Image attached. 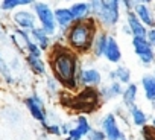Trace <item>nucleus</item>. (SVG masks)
Here are the masks:
<instances>
[{"instance_id":"obj_3","label":"nucleus","mask_w":155,"mask_h":140,"mask_svg":"<svg viewBox=\"0 0 155 140\" xmlns=\"http://www.w3.org/2000/svg\"><path fill=\"white\" fill-rule=\"evenodd\" d=\"M91 17L104 31L114 29L120 23L122 3L119 0H93L90 2Z\"/></svg>"},{"instance_id":"obj_8","label":"nucleus","mask_w":155,"mask_h":140,"mask_svg":"<svg viewBox=\"0 0 155 140\" xmlns=\"http://www.w3.org/2000/svg\"><path fill=\"white\" fill-rule=\"evenodd\" d=\"M99 128L104 131L107 140H120L122 137L126 135L125 131L119 125L117 116L113 111H110V113L102 116V119L99 120Z\"/></svg>"},{"instance_id":"obj_6","label":"nucleus","mask_w":155,"mask_h":140,"mask_svg":"<svg viewBox=\"0 0 155 140\" xmlns=\"http://www.w3.org/2000/svg\"><path fill=\"white\" fill-rule=\"evenodd\" d=\"M131 44H132L134 53L137 55L138 61H140L144 67L155 65V49L150 47V44L146 41V38L132 37V38H131Z\"/></svg>"},{"instance_id":"obj_24","label":"nucleus","mask_w":155,"mask_h":140,"mask_svg":"<svg viewBox=\"0 0 155 140\" xmlns=\"http://www.w3.org/2000/svg\"><path fill=\"white\" fill-rule=\"evenodd\" d=\"M34 3V0H3V2H0V11L3 12H11L20 6H31Z\"/></svg>"},{"instance_id":"obj_29","label":"nucleus","mask_w":155,"mask_h":140,"mask_svg":"<svg viewBox=\"0 0 155 140\" xmlns=\"http://www.w3.org/2000/svg\"><path fill=\"white\" fill-rule=\"evenodd\" d=\"M140 135L141 140H155V128L147 123L146 126L140 128Z\"/></svg>"},{"instance_id":"obj_22","label":"nucleus","mask_w":155,"mask_h":140,"mask_svg":"<svg viewBox=\"0 0 155 140\" xmlns=\"http://www.w3.org/2000/svg\"><path fill=\"white\" fill-rule=\"evenodd\" d=\"M70 11H71L74 22H82V20H87L91 17L90 2H74L70 5Z\"/></svg>"},{"instance_id":"obj_38","label":"nucleus","mask_w":155,"mask_h":140,"mask_svg":"<svg viewBox=\"0 0 155 140\" xmlns=\"http://www.w3.org/2000/svg\"><path fill=\"white\" fill-rule=\"evenodd\" d=\"M120 140H129V138H128V137H126V135H125V137H122V138H120Z\"/></svg>"},{"instance_id":"obj_25","label":"nucleus","mask_w":155,"mask_h":140,"mask_svg":"<svg viewBox=\"0 0 155 140\" xmlns=\"http://www.w3.org/2000/svg\"><path fill=\"white\" fill-rule=\"evenodd\" d=\"M114 73H116V81H119L122 85H128V84H131L132 82V73H131V68H128L126 65H122V64H119V65H116V68H114Z\"/></svg>"},{"instance_id":"obj_10","label":"nucleus","mask_w":155,"mask_h":140,"mask_svg":"<svg viewBox=\"0 0 155 140\" xmlns=\"http://www.w3.org/2000/svg\"><path fill=\"white\" fill-rule=\"evenodd\" d=\"M12 23L15 25V28L28 31V32H31L32 29H35L38 26L37 17L32 9H17L12 14Z\"/></svg>"},{"instance_id":"obj_41","label":"nucleus","mask_w":155,"mask_h":140,"mask_svg":"<svg viewBox=\"0 0 155 140\" xmlns=\"http://www.w3.org/2000/svg\"><path fill=\"white\" fill-rule=\"evenodd\" d=\"M153 11H155V3H153Z\"/></svg>"},{"instance_id":"obj_31","label":"nucleus","mask_w":155,"mask_h":140,"mask_svg":"<svg viewBox=\"0 0 155 140\" xmlns=\"http://www.w3.org/2000/svg\"><path fill=\"white\" fill-rule=\"evenodd\" d=\"M87 140H107V137H105V134L101 128H93L91 132L88 134Z\"/></svg>"},{"instance_id":"obj_35","label":"nucleus","mask_w":155,"mask_h":140,"mask_svg":"<svg viewBox=\"0 0 155 140\" xmlns=\"http://www.w3.org/2000/svg\"><path fill=\"white\" fill-rule=\"evenodd\" d=\"M122 32H123L125 35H129V37L132 38V35H131V31H129V28H128V25H126V23H123V25H122Z\"/></svg>"},{"instance_id":"obj_7","label":"nucleus","mask_w":155,"mask_h":140,"mask_svg":"<svg viewBox=\"0 0 155 140\" xmlns=\"http://www.w3.org/2000/svg\"><path fill=\"white\" fill-rule=\"evenodd\" d=\"M23 104L28 108L29 114L37 122H40L41 125L47 123V110H46V105H44V99L37 92H34L32 95L26 96L25 101H23Z\"/></svg>"},{"instance_id":"obj_33","label":"nucleus","mask_w":155,"mask_h":140,"mask_svg":"<svg viewBox=\"0 0 155 140\" xmlns=\"http://www.w3.org/2000/svg\"><path fill=\"white\" fill-rule=\"evenodd\" d=\"M120 3H122V6H125V11L129 12V11H134V6L137 5V0H123Z\"/></svg>"},{"instance_id":"obj_5","label":"nucleus","mask_w":155,"mask_h":140,"mask_svg":"<svg viewBox=\"0 0 155 140\" xmlns=\"http://www.w3.org/2000/svg\"><path fill=\"white\" fill-rule=\"evenodd\" d=\"M31 9L34 11V14L37 17L38 26L43 31H46L47 35L53 37L58 32V26H56V22H55L53 8L49 3H46V2H34L31 5Z\"/></svg>"},{"instance_id":"obj_27","label":"nucleus","mask_w":155,"mask_h":140,"mask_svg":"<svg viewBox=\"0 0 155 140\" xmlns=\"http://www.w3.org/2000/svg\"><path fill=\"white\" fill-rule=\"evenodd\" d=\"M59 88H61V84L52 76V75H47L46 76V90L49 95H58L59 93Z\"/></svg>"},{"instance_id":"obj_11","label":"nucleus","mask_w":155,"mask_h":140,"mask_svg":"<svg viewBox=\"0 0 155 140\" xmlns=\"http://www.w3.org/2000/svg\"><path fill=\"white\" fill-rule=\"evenodd\" d=\"M134 14L147 29L155 28V11L153 8H150L149 0H137V5L134 6Z\"/></svg>"},{"instance_id":"obj_32","label":"nucleus","mask_w":155,"mask_h":140,"mask_svg":"<svg viewBox=\"0 0 155 140\" xmlns=\"http://www.w3.org/2000/svg\"><path fill=\"white\" fill-rule=\"evenodd\" d=\"M146 41L150 44V47H153V49H155V28L147 29V34H146Z\"/></svg>"},{"instance_id":"obj_26","label":"nucleus","mask_w":155,"mask_h":140,"mask_svg":"<svg viewBox=\"0 0 155 140\" xmlns=\"http://www.w3.org/2000/svg\"><path fill=\"white\" fill-rule=\"evenodd\" d=\"M0 76H3V79L6 81V84H14V76L11 73V67L2 58H0Z\"/></svg>"},{"instance_id":"obj_14","label":"nucleus","mask_w":155,"mask_h":140,"mask_svg":"<svg viewBox=\"0 0 155 140\" xmlns=\"http://www.w3.org/2000/svg\"><path fill=\"white\" fill-rule=\"evenodd\" d=\"M53 14H55V22H56V26H58V31L65 34L68 31V28L74 23V18L71 15V11H70V6H59V8H55L53 9Z\"/></svg>"},{"instance_id":"obj_16","label":"nucleus","mask_w":155,"mask_h":140,"mask_svg":"<svg viewBox=\"0 0 155 140\" xmlns=\"http://www.w3.org/2000/svg\"><path fill=\"white\" fill-rule=\"evenodd\" d=\"M25 61L28 67L31 68V72L37 76H47L49 75V65L44 61L43 56H34V55H25Z\"/></svg>"},{"instance_id":"obj_34","label":"nucleus","mask_w":155,"mask_h":140,"mask_svg":"<svg viewBox=\"0 0 155 140\" xmlns=\"http://www.w3.org/2000/svg\"><path fill=\"white\" fill-rule=\"evenodd\" d=\"M71 128H73V120H71V122H64V123H61V132H62V135L67 137Z\"/></svg>"},{"instance_id":"obj_2","label":"nucleus","mask_w":155,"mask_h":140,"mask_svg":"<svg viewBox=\"0 0 155 140\" xmlns=\"http://www.w3.org/2000/svg\"><path fill=\"white\" fill-rule=\"evenodd\" d=\"M99 29L101 28L93 17L82 20V22H74L65 32L67 47H70L78 55L91 53L93 41H94V37L99 32Z\"/></svg>"},{"instance_id":"obj_12","label":"nucleus","mask_w":155,"mask_h":140,"mask_svg":"<svg viewBox=\"0 0 155 140\" xmlns=\"http://www.w3.org/2000/svg\"><path fill=\"white\" fill-rule=\"evenodd\" d=\"M91 129H93V126H91L88 117L84 116V114H79L78 117H74L73 128L70 129V132H68L67 137L71 138V140H82V138H87L88 137V134L91 132Z\"/></svg>"},{"instance_id":"obj_1","label":"nucleus","mask_w":155,"mask_h":140,"mask_svg":"<svg viewBox=\"0 0 155 140\" xmlns=\"http://www.w3.org/2000/svg\"><path fill=\"white\" fill-rule=\"evenodd\" d=\"M47 53V65L52 72V76L61 84V87L67 92L79 90L78 70L82 65L81 55H78L70 47H67V44H53Z\"/></svg>"},{"instance_id":"obj_15","label":"nucleus","mask_w":155,"mask_h":140,"mask_svg":"<svg viewBox=\"0 0 155 140\" xmlns=\"http://www.w3.org/2000/svg\"><path fill=\"white\" fill-rule=\"evenodd\" d=\"M104 58L108 62L116 64V65H119L120 61H122V49H120V44H119V41H117V38H116L114 34H110V38H108V44H107Z\"/></svg>"},{"instance_id":"obj_4","label":"nucleus","mask_w":155,"mask_h":140,"mask_svg":"<svg viewBox=\"0 0 155 140\" xmlns=\"http://www.w3.org/2000/svg\"><path fill=\"white\" fill-rule=\"evenodd\" d=\"M101 98H99V92L97 88H91V87H84L78 92L76 96H73L68 102V105L81 114H88L96 111L101 107Z\"/></svg>"},{"instance_id":"obj_30","label":"nucleus","mask_w":155,"mask_h":140,"mask_svg":"<svg viewBox=\"0 0 155 140\" xmlns=\"http://www.w3.org/2000/svg\"><path fill=\"white\" fill-rule=\"evenodd\" d=\"M25 53H28V55H34V56H43L44 52L38 47V44H35L34 41H31V43L26 44V47H25Z\"/></svg>"},{"instance_id":"obj_13","label":"nucleus","mask_w":155,"mask_h":140,"mask_svg":"<svg viewBox=\"0 0 155 140\" xmlns=\"http://www.w3.org/2000/svg\"><path fill=\"white\" fill-rule=\"evenodd\" d=\"M123 90H125V85H122L119 81H114V82H108V84H102L97 92H99V98H101V102H110V101H114L117 98H122L123 95Z\"/></svg>"},{"instance_id":"obj_39","label":"nucleus","mask_w":155,"mask_h":140,"mask_svg":"<svg viewBox=\"0 0 155 140\" xmlns=\"http://www.w3.org/2000/svg\"><path fill=\"white\" fill-rule=\"evenodd\" d=\"M64 140H71V138H68V137H65V138H64Z\"/></svg>"},{"instance_id":"obj_20","label":"nucleus","mask_w":155,"mask_h":140,"mask_svg":"<svg viewBox=\"0 0 155 140\" xmlns=\"http://www.w3.org/2000/svg\"><path fill=\"white\" fill-rule=\"evenodd\" d=\"M140 85L143 88L144 99L150 104L155 102V75L153 73H144L140 78Z\"/></svg>"},{"instance_id":"obj_19","label":"nucleus","mask_w":155,"mask_h":140,"mask_svg":"<svg viewBox=\"0 0 155 140\" xmlns=\"http://www.w3.org/2000/svg\"><path fill=\"white\" fill-rule=\"evenodd\" d=\"M31 38L35 44H38V47L43 50V52H49L53 46V41H52V37L46 34V31H43L40 26H37L35 29L31 31Z\"/></svg>"},{"instance_id":"obj_42","label":"nucleus","mask_w":155,"mask_h":140,"mask_svg":"<svg viewBox=\"0 0 155 140\" xmlns=\"http://www.w3.org/2000/svg\"><path fill=\"white\" fill-rule=\"evenodd\" d=\"M0 31H2V25H0Z\"/></svg>"},{"instance_id":"obj_43","label":"nucleus","mask_w":155,"mask_h":140,"mask_svg":"<svg viewBox=\"0 0 155 140\" xmlns=\"http://www.w3.org/2000/svg\"><path fill=\"white\" fill-rule=\"evenodd\" d=\"M0 58H2V52H0Z\"/></svg>"},{"instance_id":"obj_21","label":"nucleus","mask_w":155,"mask_h":140,"mask_svg":"<svg viewBox=\"0 0 155 140\" xmlns=\"http://www.w3.org/2000/svg\"><path fill=\"white\" fill-rule=\"evenodd\" d=\"M126 111H128V117L131 119V122H132L134 126H137V128H143V126L147 125V122H149V116H147V113H146L140 105L135 104V105H132L131 108H128Z\"/></svg>"},{"instance_id":"obj_17","label":"nucleus","mask_w":155,"mask_h":140,"mask_svg":"<svg viewBox=\"0 0 155 140\" xmlns=\"http://www.w3.org/2000/svg\"><path fill=\"white\" fill-rule=\"evenodd\" d=\"M125 23L128 25L129 31H131V35L132 37H140V38H146V34H147V28L138 20V17L134 14V11H129L126 12V18H125Z\"/></svg>"},{"instance_id":"obj_37","label":"nucleus","mask_w":155,"mask_h":140,"mask_svg":"<svg viewBox=\"0 0 155 140\" xmlns=\"http://www.w3.org/2000/svg\"><path fill=\"white\" fill-rule=\"evenodd\" d=\"M150 125H152V126H153V128H155V116H153V117H152V119H150Z\"/></svg>"},{"instance_id":"obj_9","label":"nucleus","mask_w":155,"mask_h":140,"mask_svg":"<svg viewBox=\"0 0 155 140\" xmlns=\"http://www.w3.org/2000/svg\"><path fill=\"white\" fill-rule=\"evenodd\" d=\"M78 85L79 90L84 87L99 88L102 85V73L96 67H84L81 65L78 70Z\"/></svg>"},{"instance_id":"obj_18","label":"nucleus","mask_w":155,"mask_h":140,"mask_svg":"<svg viewBox=\"0 0 155 140\" xmlns=\"http://www.w3.org/2000/svg\"><path fill=\"white\" fill-rule=\"evenodd\" d=\"M110 34H111V32L104 31V29H99V32L96 34L94 41H93V47H91V55H93L94 58H104L105 49H107V44H108Z\"/></svg>"},{"instance_id":"obj_36","label":"nucleus","mask_w":155,"mask_h":140,"mask_svg":"<svg viewBox=\"0 0 155 140\" xmlns=\"http://www.w3.org/2000/svg\"><path fill=\"white\" fill-rule=\"evenodd\" d=\"M108 81H110V82H114V81H116V73H114V68L108 72Z\"/></svg>"},{"instance_id":"obj_28","label":"nucleus","mask_w":155,"mask_h":140,"mask_svg":"<svg viewBox=\"0 0 155 140\" xmlns=\"http://www.w3.org/2000/svg\"><path fill=\"white\" fill-rule=\"evenodd\" d=\"M43 129L47 135H53V137H61V123H44Z\"/></svg>"},{"instance_id":"obj_40","label":"nucleus","mask_w":155,"mask_h":140,"mask_svg":"<svg viewBox=\"0 0 155 140\" xmlns=\"http://www.w3.org/2000/svg\"><path fill=\"white\" fill-rule=\"evenodd\" d=\"M153 75H155V65H153Z\"/></svg>"},{"instance_id":"obj_23","label":"nucleus","mask_w":155,"mask_h":140,"mask_svg":"<svg viewBox=\"0 0 155 140\" xmlns=\"http://www.w3.org/2000/svg\"><path fill=\"white\" fill-rule=\"evenodd\" d=\"M137 98H138V84H135V82L128 84L125 87V90H123V95H122V104H123V107L126 110L131 108L132 105H135Z\"/></svg>"}]
</instances>
